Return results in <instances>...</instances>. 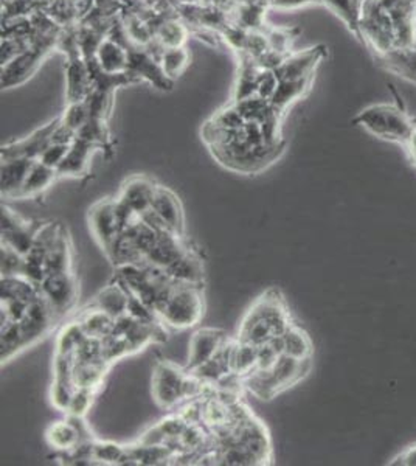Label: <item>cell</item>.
Masks as SVG:
<instances>
[{
  "instance_id": "1",
  "label": "cell",
  "mask_w": 416,
  "mask_h": 466,
  "mask_svg": "<svg viewBox=\"0 0 416 466\" xmlns=\"http://www.w3.org/2000/svg\"><path fill=\"white\" fill-rule=\"evenodd\" d=\"M416 118L401 105L376 103L362 109L351 120L355 126H361L377 139L404 146L415 128Z\"/></svg>"
},
{
  "instance_id": "2",
  "label": "cell",
  "mask_w": 416,
  "mask_h": 466,
  "mask_svg": "<svg viewBox=\"0 0 416 466\" xmlns=\"http://www.w3.org/2000/svg\"><path fill=\"white\" fill-rule=\"evenodd\" d=\"M162 322L174 330H189L200 322L204 316L202 291L198 284L174 282L167 300L157 311Z\"/></svg>"
},
{
  "instance_id": "3",
  "label": "cell",
  "mask_w": 416,
  "mask_h": 466,
  "mask_svg": "<svg viewBox=\"0 0 416 466\" xmlns=\"http://www.w3.org/2000/svg\"><path fill=\"white\" fill-rule=\"evenodd\" d=\"M60 44V38L55 34H45L28 45L12 61L2 66V89H12L25 83L38 72L47 56L55 51Z\"/></svg>"
},
{
  "instance_id": "4",
  "label": "cell",
  "mask_w": 416,
  "mask_h": 466,
  "mask_svg": "<svg viewBox=\"0 0 416 466\" xmlns=\"http://www.w3.org/2000/svg\"><path fill=\"white\" fill-rule=\"evenodd\" d=\"M189 370L162 361L153 373V396L162 409H172L183 400V381Z\"/></svg>"
},
{
  "instance_id": "5",
  "label": "cell",
  "mask_w": 416,
  "mask_h": 466,
  "mask_svg": "<svg viewBox=\"0 0 416 466\" xmlns=\"http://www.w3.org/2000/svg\"><path fill=\"white\" fill-rule=\"evenodd\" d=\"M41 295L53 308L56 316L66 314L79 299V280L72 271L49 274L40 284Z\"/></svg>"
},
{
  "instance_id": "6",
  "label": "cell",
  "mask_w": 416,
  "mask_h": 466,
  "mask_svg": "<svg viewBox=\"0 0 416 466\" xmlns=\"http://www.w3.org/2000/svg\"><path fill=\"white\" fill-rule=\"evenodd\" d=\"M60 122H61V116H56L51 122L44 125L42 128L36 129L28 137L4 144L2 151H0L2 161L4 159H17V157L38 161L45 148L51 144V135H53V131L60 125Z\"/></svg>"
},
{
  "instance_id": "7",
  "label": "cell",
  "mask_w": 416,
  "mask_h": 466,
  "mask_svg": "<svg viewBox=\"0 0 416 466\" xmlns=\"http://www.w3.org/2000/svg\"><path fill=\"white\" fill-rule=\"evenodd\" d=\"M328 51L325 45H314L310 49L300 51H291L282 64L275 69L280 79H301L314 78L317 67L327 58Z\"/></svg>"
},
{
  "instance_id": "8",
  "label": "cell",
  "mask_w": 416,
  "mask_h": 466,
  "mask_svg": "<svg viewBox=\"0 0 416 466\" xmlns=\"http://www.w3.org/2000/svg\"><path fill=\"white\" fill-rule=\"evenodd\" d=\"M89 226L95 239L106 252L122 233L116 211V200L106 198L95 202L89 210Z\"/></svg>"
},
{
  "instance_id": "9",
  "label": "cell",
  "mask_w": 416,
  "mask_h": 466,
  "mask_svg": "<svg viewBox=\"0 0 416 466\" xmlns=\"http://www.w3.org/2000/svg\"><path fill=\"white\" fill-rule=\"evenodd\" d=\"M131 51L123 44L120 39L103 38L97 45L95 55L92 56V64L97 70L106 75H128Z\"/></svg>"
},
{
  "instance_id": "10",
  "label": "cell",
  "mask_w": 416,
  "mask_h": 466,
  "mask_svg": "<svg viewBox=\"0 0 416 466\" xmlns=\"http://www.w3.org/2000/svg\"><path fill=\"white\" fill-rule=\"evenodd\" d=\"M56 319H58V316H56L53 308L49 305V302L42 295H38L28 305L27 312L23 317V321H19L28 345L34 344L36 340H40L42 336L49 333L53 327V323L56 322Z\"/></svg>"
},
{
  "instance_id": "11",
  "label": "cell",
  "mask_w": 416,
  "mask_h": 466,
  "mask_svg": "<svg viewBox=\"0 0 416 466\" xmlns=\"http://www.w3.org/2000/svg\"><path fill=\"white\" fill-rule=\"evenodd\" d=\"M189 250V246L183 241V235L165 230L159 233L156 245L144 256V263L156 269L167 271L168 267L174 265Z\"/></svg>"
},
{
  "instance_id": "12",
  "label": "cell",
  "mask_w": 416,
  "mask_h": 466,
  "mask_svg": "<svg viewBox=\"0 0 416 466\" xmlns=\"http://www.w3.org/2000/svg\"><path fill=\"white\" fill-rule=\"evenodd\" d=\"M227 340V336L221 330L215 328H200L190 339L189 366L187 370L191 372L196 367L202 366L204 362L217 355V350Z\"/></svg>"
},
{
  "instance_id": "13",
  "label": "cell",
  "mask_w": 416,
  "mask_h": 466,
  "mask_svg": "<svg viewBox=\"0 0 416 466\" xmlns=\"http://www.w3.org/2000/svg\"><path fill=\"white\" fill-rule=\"evenodd\" d=\"M157 183L146 176H133L125 181L118 194V200H122L129 209H133L139 217L151 210L153 200L156 196Z\"/></svg>"
},
{
  "instance_id": "14",
  "label": "cell",
  "mask_w": 416,
  "mask_h": 466,
  "mask_svg": "<svg viewBox=\"0 0 416 466\" xmlns=\"http://www.w3.org/2000/svg\"><path fill=\"white\" fill-rule=\"evenodd\" d=\"M374 61L385 72L416 84V44L396 47L383 55H374Z\"/></svg>"
},
{
  "instance_id": "15",
  "label": "cell",
  "mask_w": 416,
  "mask_h": 466,
  "mask_svg": "<svg viewBox=\"0 0 416 466\" xmlns=\"http://www.w3.org/2000/svg\"><path fill=\"white\" fill-rule=\"evenodd\" d=\"M129 75L135 78L137 81L146 79L154 84L157 89L168 90L172 88V81H170L165 73L162 70L159 58L153 56L146 51H131V62H129Z\"/></svg>"
},
{
  "instance_id": "16",
  "label": "cell",
  "mask_w": 416,
  "mask_h": 466,
  "mask_svg": "<svg viewBox=\"0 0 416 466\" xmlns=\"http://www.w3.org/2000/svg\"><path fill=\"white\" fill-rule=\"evenodd\" d=\"M151 210L161 218L170 232L183 235V209L178 196L171 190L157 185L156 196Z\"/></svg>"
},
{
  "instance_id": "17",
  "label": "cell",
  "mask_w": 416,
  "mask_h": 466,
  "mask_svg": "<svg viewBox=\"0 0 416 466\" xmlns=\"http://www.w3.org/2000/svg\"><path fill=\"white\" fill-rule=\"evenodd\" d=\"M36 161L30 159H4L0 168V191L5 200H17V194L23 190L28 172Z\"/></svg>"
},
{
  "instance_id": "18",
  "label": "cell",
  "mask_w": 416,
  "mask_h": 466,
  "mask_svg": "<svg viewBox=\"0 0 416 466\" xmlns=\"http://www.w3.org/2000/svg\"><path fill=\"white\" fill-rule=\"evenodd\" d=\"M79 418L69 416V420L55 422L45 433V440L51 448L58 451H72L83 439V431L79 427Z\"/></svg>"
},
{
  "instance_id": "19",
  "label": "cell",
  "mask_w": 416,
  "mask_h": 466,
  "mask_svg": "<svg viewBox=\"0 0 416 466\" xmlns=\"http://www.w3.org/2000/svg\"><path fill=\"white\" fill-rule=\"evenodd\" d=\"M97 150L95 146L77 139L70 144V150L67 153L66 159L62 161L60 168L56 170L60 178H81L89 172L90 157Z\"/></svg>"
},
{
  "instance_id": "20",
  "label": "cell",
  "mask_w": 416,
  "mask_h": 466,
  "mask_svg": "<svg viewBox=\"0 0 416 466\" xmlns=\"http://www.w3.org/2000/svg\"><path fill=\"white\" fill-rule=\"evenodd\" d=\"M310 368H311V359L299 361V359L288 355L280 356L271 368L273 381L277 384L278 392L299 383L300 379L305 377L306 373L310 372Z\"/></svg>"
},
{
  "instance_id": "21",
  "label": "cell",
  "mask_w": 416,
  "mask_h": 466,
  "mask_svg": "<svg viewBox=\"0 0 416 466\" xmlns=\"http://www.w3.org/2000/svg\"><path fill=\"white\" fill-rule=\"evenodd\" d=\"M312 79L314 78H301V79H280L277 90L273 94L271 105L275 111L282 116L286 114L289 107L301 100L310 89H311Z\"/></svg>"
},
{
  "instance_id": "22",
  "label": "cell",
  "mask_w": 416,
  "mask_h": 466,
  "mask_svg": "<svg viewBox=\"0 0 416 466\" xmlns=\"http://www.w3.org/2000/svg\"><path fill=\"white\" fill-rule=\"evenodd\" d=\"M165 274L171 278L172 282L200 286L204 282V265L199 256L190 249L174 265L168 267Z\"/></svg>"
},
{
  "instance_id": "23",
  "label": "cell",
  "mask_w": 416,
  "mask_h": 466,
  "mask_svg": "<svg viewBox=\"0 0 416 466\" xmlns=\"http://www.w3.org/2000/svg\"><path fill=\"white\" fill-rule=\"evenodd\" d=\"M273 336V328L267 323L264 317H261L260 312L256 311L255 306L252 305L247 312H245V319L239 327L238 340L241 342H247V344L264 345L271 340Z\"/></svg>"
},
{
  "instance_id": "24",
  "label": "cell",
  "mask_w": 416,
  "mask_h": 466,
  "mask_svg": "<svg viewBox=\"0 0 416 466\" xmlns=\"http://www.w3.org/2000/svg\"><path fill=\"white\" fill-rule=\"evenodd\" d=\"M129 291L125 284L117 280L116 284H107L95 297L94 306L107 312L109 316L117 319L128 312Z\"/></svg>"
},
{
  "instance_id": "25",
  "label": "cell",
  "mask_w": 416,
  "mask_h": 466,
  "mask_svg": "<svg viewBox=\"0 0 416 466\" xmlns=\"http://www.w3.org/2000/svg\"><path fill=\"white\" fill-rule=\"evenodd\" d=\"M58 178H60V174L55 168L47 167L40 161L34 162L33 167L28 172L27 179L23 182V190L17 194V200H28V198L40 196L44 193L45 190L51 189Z\"/></svg>"
},
{
  "instance_id": "26",
  "label": "cell",
  "mask_w": 416,
  "mask_h": 466,
  "mask_svg": "<svg viewBox=\"0 0 416 466\" xmlns=\"http://www.w3.org/2000/svg\"><path fill=\"white\" fill-rule=\"evenodd\" d=\"M107 367H109V362H106L105 359L90 362L75 361L72 373L75 387L97 390L103 383Z\"/></svg>"
},
{
  "instance_id": "27",
  "label": "cell",
  "mask_w": 416,
  "mask_h": 466,
  "mask_svg": "<svg viewBox=\"0 0 416 466\" xmlns=\"http://www.w3.org/2000/svg\"><path fill=\"white\" fill-rule=\"evenodd\" d=\"M27 339L23 336L21 323L17 321L2 323V338H0V358L2 362H8L21 350L28 349Z\"/></svg>"
},
{
  "instance_id": "28",
  "label": "cell",
  "mask_w": 416,
  "mask_h": 466,
  "mask_svg": "<svg viewBox=\"0 0 416 466\" xmlns=\"http://www.w3.org/2000/svg\"><path fill=\"white\" fill-rule=\"evenodd\" d=\"M79 322L81 323V327L84 328V331H86L88 336L103 339L107 334L112 333L116 319L109 316L105 311L100 310V308L92 305L90 310L84 311L81 317H79Z\"/></svg>"
},
{
  "instance_id": "29",
  "label": "cell",
  "mask_w": 416,
  "mask_h": 466,
  "mask_svg": "<svg viewBox=\"0 0 416 466\" xmlns=\"http://www.w3.org/2000/svg\"><path fill=\"white\" fill-rule=\"evenodd\" d=\"M190 51L187 47H174V49H162L159 61L165 77L174 83V79L182 77L185 70L189 69Z\"/></svg>"
},
{
  "instance_id": "30",
  "label": "cell",
  "mask_w": 416,
  "mask_h": 466,
  "mask_svg": "<svg viewBox=\"0 0 416 466\" xmlns=\"http://www.w3.org/2000/svg\"><path fill=\"white\" fill-rule=\"evenodd\" d=\"M322 5L329 8L347 25L356 38H359V17L362 0H322Z\"/></svg>"
},
{
  "instance_id": "31",
  "label": "cell",
  "mask_w": 416,
  "mask_h": 466,
  "mask_svg": "<svg viewBox=\"0 0 416 466\" xmlns=\"http://www.w3.org/2000/svg\"><path fill=\"white\" fill-rule=\"evenodd\" d=\"M284 339V355L295 358L299 361H306L311 359L312 342L311 338L308 336L305 330L292 325L288 331L283 334Z\"/></svg>"
},
{
  "instance_id": "32",
  "label": "cell",
  "mask_w": 416,
  "mask_h": 466,
  "mask_svg": "<svg viewBox=\"0 0 416 466\" xmlns=\"http://www.w3.org/2000/svg\"><path fill=\"white\" fill-rule=\"evenodd\" d=\"M77 139L88 142V144L95 146L97 150L111 148L112 140L109 128H107V120L90 116L83 128L79 129V134H77Z\"/></svg>"
},
{
  "instance_id": "33",
  "label": "cell",
  "mask_w": 416,
  "mask_h": 466,
  "mask_svg": "<svg viewBox=\"0 0 416 466\" xmlns=\"http://www.w3.org/2000/svg\"><path fill=\"white\" fill-rule=\"evenodd\" d=\"M38 228L27 222L21 228H13L8 232H2V245L8 246L10 249L16 250L17 254L25 256L30 254V250L33 249L34 237Z\"/></svg>"
},
{
  "instance_id": "34",
  "label": "cell",
  "mask_w": 416,
  "mask_h": 466,
  "mask_svg": "<svg viewBox=\"0 0 416 466\" xmlns=\"http://www.w3.org/2000/svg\"><path fill=\"white\" fill-rule=\"evenodd\" d=\"M256 364H258V347L247 344V342H241L236 339L230 370L238 373L239 377H247L249 373L255 370Z\"/></svg>"
},
{
  "instance_id": "35",
  "label": "cell",
  "mask_w": 416,
  "mask_h": 466,
  "mask_svg": "<svg viewBox=\"0 0 416 466\" xmlns=\"http://www.w3.org/2000/svg\"><path fill=\"white\" fill-rule=\"evenodd\" d=\"M66 271H72V254H70L66 235L62 233L55 246L49 250V254L45 256V272L49 275V274Z\"/></svg>"
},
{
  "instance_id": "36",
  "label": "cell",
  "mask_w": 416,
  "mask_h": 466,
  "mask_svg": "<svg viewBox=\"0 0 416 466\" xmlns=\"http://www.w3.org/2000/svg\"><path fill=\"white\" fill-rule=\"evenodd\" d=\"M187 38H189V30L176 19H168L157 28L156 41L162 49L185 47Z\"/></svg>"
},
{
  "instance_id": "37",
  "label": "cell",
  "mask_w": 416,
  "mask_h": 466,
  "mask_svg": "<svg viewBox=\"0 0 416 466\" xmlns=\"http://www.w3.org/2000/svg\"><path fill=\"white\" fill-rule=\"evenodd\" d=\"M86 338H88V334H86L84 328L81 327V323L79 321L69 323L58 334V339H56V353L67 356L75 355L79 345Z\"/></svg>"
},
{
  "instance_id": "38",
  "label": "cell",
  "mask_w": 416,
  "mask_h": 466,
  "mask_svg": "<svg viewBox=\"0 0 416 466\" xmlns=\"http://www.w3.org/2000/svg\"><path fill=\"white\" fill-rule=\"evenodd\" d=\"M190 373L195 375L196 377H199L202 383L215 386V384L219 383L222 377H226L227 373H230V370H228L227 366L215 355L211 359L204 362L202 366L196 367L195 370H191Z\"/></svg>"
},
{
  "instance_id": "39",
  "label": "cell",
  "mask_w": 416,
  "mask_h": 466,
  "mask_svg": "<svg viewBox=\"0 0 416 466\" xmlns=\"http://www.w3.org/2000/svg\"><path fill=\"white\" fill-rule=\"evenodd\" d=\"M89 118V106L86 100L77 101V103H67V109L62 112L61 122L67 128L73 129L79 134V129L83 128Z\"/></svg>"
},
{
  "instance_id": "40",
  "label": "cell",
  "mask_w": 416,
  "mask_h": 466,
  "mask_svg": "<svg viewBox=\"0 0 416 466\" xmlns=\"http://www.w3.org/2000/svg\"><path fill=\"white\" fill-rule=\"evenodd\" d=\"M75 383L72 379H55L51 388V405H55L58 411L67 412L69 405L72 401L73 392H75Z\"/></svg>"
},
{
  "instance_id": "41",
  "label": "cell",
  "mask_w": 416,
  "mask_h": 466,
  "mask_svg": "<svg viewBox=\"0 0 416 466\" xmlns=\"http://www.w3.org/2000/svg\"><path fill=\"white\" fill-rule=\"evenodd\" d=\"M299 30L295 28H273L271 33H267V41L271 45V51H277L280 55H289L292 49V42Z\"/></svg>"
},
{
  "instance_id": "42",
  "label": "cell",
  "mask_w": 416,
  "mask_h": 466,
  "mask_svg": "<svg viewBox=\"0 0 416 466\" xmlns=\"http://www.w3.org/2000/svg\"><path fill=\"white\" fill-rule=\"evenodd\" d=\"M95 394H97V390H94V388H75L72 401H70L66 412L67 415L83 418L89 412L90 405L94 403Z\"/></svg>"
},
{
  "instance_id": "43",
  "label": "cell",
  "mask_w": 416,
  "mask_h": 466,
  "mask_svg": "<svg viewBox=\"0 0 416 466\" xmlns=\"http://www.w3.org/2000/svg\"><path fill=\"white\" fill-rule=\"evenodd\" d=\"M126 454V448L112 442H94V461L101 463L120 465L123 457Z\"/></svg>"
},
{
  "instance_id": "44",
  "label": "cell",
  "mask_w": 416,
  "mask_h": 466,
  "mask_svg": "<svg viewBox=\"0 0 416 466\" xmlns=\"http://www.w3.org/2000/svg\"><path fill=\"white\" fill-rule=\"evenodd\" d=\"M0 260H2V266H0L2 277H12V275H21L23 274V256L17 254L16 250L2 245Z\"/></svg>"
},
{
  "instance_id": "45",
  "label": "cell",
  "mask_w": 416,
  "mask_h": 466,
  "mask_svg": "<svg viewBox=\"0 0 416 466\" xmlns=\"http://www.w3.org/2000/svg\"><path fill=\"white\" fill-rule=\"evenodd\" d=\"M280 84V78L273 69H261L258 84H256V95L264 100H273V94Z\"/></svg>"
},
{
  "instance_id": "46",
  "label": "cell",
  "mask_w": 416,
  "mask_h": 466,
  "mask_svg": "<svg viewBox=\"0 0 416 466\" xmlns=\"http://www.w3.org/2000/svg\"><path fill=\"white\" fill-rule=\"evenodd\" d=\"M69 150H70V144H51L47 148H45L44 153L41 154L38 161H40L41 163L47 165V167L58 170L60 165H61L62 161L66 159Z\"/></svg>"
},
{
  "instance_id": "47",
  "label": "cell",
  "mask_w": 416,
  "mask_h": 466,
  "mask_svg": "<svg viewBox=\"0 0 416 466\" xmlns=\"http://www.w3.org/2000/svg\"><path fill=\"white\" fill-rule=\"evenodd\" d=\"M157 424L161 427L162 433H165L167 442L168 440L179 439L180 433L185 431V427L189 426V423L185 422V418L180 414H172V415L165 416Z\"/></svg>"
},
{
  "instance_id": "48",
  "label": "cell",
  "mask_w": 416,
  "mask_h": 466,
  "mask_svg": "<svg viewBox=\"0 0 416 466\" xmlns=\"http://www.w3.org/2000/svg\"><path fill=\"white\" fill-rule=\"evenodd\" d=\"M280 356L282 355H278L277 351L271 345H260L258 347V364H256V368L271 370Z\"/></svg>"
},
{
  "instance_id": "49",
  "label": "cell",
  "mask_w": 416,
  "mask_h": 466,
  "mask_svg": "<svg viewBox=\"0 0 416 466\" xmlns=\"http://www.w3.org/2000/svg\"><path fill=\"white\" fill-rule=\"evenodd\" d=\"M21 215H17L16 211L2 206V232H8L13 228H21L23 224H27Z\"/></svg>"
},
{
  "instance_id": "50",
  "label": "cell",
  "mask_w": 416,
  "mask_h": 466,
  "mask_svg": "<svg viewBox=\"0 0 416 466\" xmlns=\"http://www.w3.org/2000/svg\"><path fill=\"white\" fill-rule=\"evenodd\" d=\"M139 443L146 444V446H163V444H167V437H165V433H162L159 424H156L140 437Z\"/></svg>"
},
{
  "instance_id": "51",
  "label": "cell",
  "mask_w": 416,
  "mask_h": 466,
  "mask_svg": "<svg viewBox=\"0 0 416 466\" xmlns=\"http://www.w3.org/2000/svg\"><path fill=\"white\" fill-rule=\"evenodd\" d=\"M75 140H77V133L73 129L67 128L62 122H60L51 135V144H72Z\"/></svg>"
},
{
  "instance_id": "52",
  "label": "cell",
  "mask_w": 416,
  "mask_h": 466,
  "mask_svg": "<svg viewBox=\"0 0 416 466\" xmlns=\"http://www.w3.org/2000/svg\"><path fill=\"white\" fill-rule=\"evenodd\" d=\"M390 466H416V443L411 444L389 461Z\"/></svg>"
},
{
  "instance_id": "53",
  "label": "cell",
  "mask_w": 416,
  "mask_h": 466,
  "mask_svg": "<svg viewBox=\"0 0 416 466\" xmlns=\"http://www.w3.org/2000/svg\"><path fill=\"white\" fill-rule=\"evenodd\" d=\"M404 150L407 155H409V159H411V165L416 168V122L411 137L407 140V144H404Z\"/></svg>"
},
{
  "instance_id": "54",
  "label": "cell",
  "mask_w": 416,
  "mask_h": 466,
  "mask_svg": "<svg viewBox=\"0 0 416 466\" xmlns=\"http://www.w3.org/2000/svg\"><path fill=\"white\" fill-rule=\"evenodd\" d=\"M362 2H364V0H362Z\"/></svg>"
}]
</instances>
